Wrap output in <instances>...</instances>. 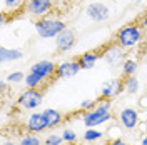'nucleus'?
Masks as SVG:
<instances>
[{
  "mask_svg": "<svg viewBox=\"0 0 147 145\" xmlns=\"http://www.w3.org/2000/svg\"><path fill=\"white\" fill-rule=\"evenodd\" d=\"M100 54H102V60H104L105 64H109L110 67L124 64V48H122L115 40L109 42L107 45H102Z\"/></svg>",
  "mask_w": 147,
  "mask_h": 145,
  "instance_id": "obj_6",
  "label": "nucleus"
},
{
  "mask_svg": "<svg viewBox=\"0 0 147 145\" xmlns=\"http://www.w3.org/2000/svg\"><path fill=\"white\" fill-rule=\"evenodd\" d=\"M139 23H140V27H142V30H144V34L147 35V10L139 17V20H137Z\"/></svg>",
  "mask_w": 147,
  "mask_h": 145,
  "instance_id": "obj_27",
  "label": "nucleus"
},
{
  "mask_svg": "<svg viewBox=\"0 0 147 145\" xmlns=\"http://www.w3.org/2000/svg\"><path fill=\"white\" fill-rule=\"evenodd\" d=\"M122 92H124V80L122 79H109V80L104 82L99 97L100 99L112 100V99H115V97H119Z\"/></svg>",
  "mask_w": 147,
  "mask_h": 145,
  "instance_id": "obj_11",
  "label": "nucleus"
},
{
  "mask_svg": "<svg viewBox=\"0 0 147 145\" xmlns=\"http://www.w3.org/2000/svg\"><path fill=\"white\" fill-rule=\"evenodd\" d=\"M139 145H147V137H142V138H140V144Z\"/></svg>",
  "mask_w": 147,
  "mask_h": 145,
  "instance_id": "obj_31",
  "label": "nucleus"
},
{
  "mask_svg": "<svg viewBox=\"0 0 147 145\" xmlns=\"http://www.w3.org/2000/svg\"><path fill=\"white\" fill-rule=\"evenodd\" d=\"M137 2H144V0H137Z\"/></svg>",
  "mask_w": 147,
  "mask_h": 145,
  "instance_id": "obj_33",
  "label": "nucleus"
},
{
  "mask_svg": "<svg viewBox=\"0 0 147 145\" xmlns=\"http://www.w3.org/2000/svg\"><path fill=\"white\" fill-rule=\"evenodd\" d=\"M102 58V54H100V48H94V50H87L77 57L79 64L82 67V70H90L95 67V64Z\"/></svg>",
  "mask_w": 147,
  "mask_h": 145,
  "instance_id": "obj_14",
  "label": "nucleus"
},
{
  "mask_svg": "<svg viewBox=\"0 0 147 145\" xmlns=\"http://www.w3.org/2000/svg\"><path fill=\"white\" fill-rule=\"evenodd\" d=\"M144 37H146V34L140 27V23L139 22H130V23H125L124 27H120L115 32L114 40L124 50H129V48H136L139 44H142Z\"/></svg>",
  "mask_w": 147,
  "mask_h": 145,
  "instance_id": "obj_2",
  "label": "nucleus"
},
{
  "mask_svg": "<svg viewBox=\"0 0 147 145\" xmlns=\"http://www.w3.org/2000/svg\"><path fill=\"white\" fill-rule=\"evenodd\" d=\"M22 58H24V52L18 48H7V47L0 48V60L2 62H17Z\"/></svg>",
  "mask_w": 147,
  "mask_h": 145,
  "instance_id": "obj_16",
  "label": "nucleus"
},
{
  "mask_svg": "<svg viewBox=\"0 0 147 145\" xmlns=\"http://www.w3.org/2000/svg\"><path fill=\"white\" fill-rule=\"evenodd\" d=\"M139 68V64L136 58H127V60H124V64H122V77L125 79V77H132V75H136Z\"/></svg>",
  "mask_w": 147,
  "mask_h": 145,
  "instance_id": "obj_19",
  "label": "nucleus"
},
{
  "mask_svg": "<svg viewBox=\"0 0 147 145\" xmlns=\"http://www.w3.org/2000/svg\"><path fill=\"white\" fill-rule=\"evenodd\" d=\"M75 44H77V35H75V32H74L72 28H65L62 34H59V35L55 37V48L60 54L70 52L75 47Z\"/></svg>",
  "mask_w": 147,
  "mask_h": 145,
  "instance_id": "obj_7",
  "label": "nucleus"
},
{
  "mask_svg": "<svg viewBox=\"0 0 147 145\" xmlns=\"http://www.w3.org/2000/svg\"><path fill=\"white\" fill-rule=\"evenodd\" d=\"M140 105H142L144 109L147 107V97H142V99H140Z\"/></svg>",
  "mask_w": 147,
  "mask_h": 145,
  "instance_id": "obj_30",
  "label": "nucleus"
},
{
  "mask_svg": "<svg viewBox=\"0 0 147 145\" xmlns=\"http://www.w3.org/2000/svg\"><path fill=\"white\" fill-rule=\"evenodd\" d=\"M82 138H84V142H87V144H94V142H99V140L104 138V132H100L97 127L85 128Z\"/></svg>",
  "mask_w": 147,
  "mask_h": 145,
  "instance_id": "obj_18",
  "label": "nucleus"
},
{
  "mask_svg": "<svg viewBox=\"0 0 147 145\" xmlns=\"http://www.w3.org/2000/svg\"><path fill=\"white\" fill-rule=\"evenodd\" d=\"M55 70H57V64H54L52 60H38L30 67V72L40 75L44 80H49V79L55 80Z\"/></svg>",
  "mask_w": 147,
  "mask_h": 145,
  "instance_id": "obj_12",
  "label": "nucleus"
},
{
  "mask_svg": "<svg viewBox=\"0 0 147 145\" xmlns=\"http://www.w3.org/2000/svg\"><path fill=\"white\" fill-rule=\"evenodd\" d=\"M2 3H3V10L18 12V10H24L25 0H2Z\"/></svg>",
  "mask_w": 147,
  "mask_h": 145,
  "instance_id": "obj_22",
  "label": "nucleus"
},
{
  "mask_svg": "<svg viewBox=\"0 0 147 145\" xmlns=\"http://www.w3.org/2000/svg\"><path fill=\"white\" fill-rule=\"evenodd\" d=\"M97 103H99V99H87L80 103V110H82V112H89V110L95 109Z\"/></svg>",
  "mask_w": 147,
  "mask_h": 145,
  "instance_id": "obj_26",
  "label": "nucleus"
},
{
  "mask_svg": "<svg viewBox=\"0 0 147 145\" xmlns=\"http://www.w3.org/2000/svg\"><path fill=\"white\" fill-rule=\"evenodd\" d=\"M34 25H35L37 35L42 38H55L67 28L65 20L55 17V15H45L42 18H37Z\"/></svg>",
  "mask_w": 147,
  "mask_h": 145,
  "instance_id": "obj_3",
  "label": "nucleus"
},
{
  "mask_svg": "<svg viewBox=\"0 0 147 145\" xmlns=\"http://www.w3.org/2000/svg\"><path fill=\"white\" fill-rule=\"evenodd\" d=\"M139 80L136 75H132V77H125L124 79V92H127L130 95H134V93H137L139 92Z\"/></svg>",
  "mask_w": 147,
  "mask_h": 145,
  "instance_id": "obj_20",
  "label": "nucleus"
},
{
  "mask_svg": "<svg viewBox=\"0 0 147 145\" xmlns=\"http://www.w3.org/2000/svg\"><path fill=\"white\" fill-rule=\"evenodd\" d=\"M85 13H87V17L90 18L92 22H105V20H109V17H110L109 7L104 5V3H100V2L89 3L87 9H85Z\"/></svg>",
  "mask_w": 147,
  "mask_h": 145,
  "instance_id": "obj_13",
  "label": "nucleus"
},
{
  "mask_svg": "<svg viewBox=\"0 0 147 145\" xmlns=\"http://www.w3.org/2000/svg\"><path fill=\"white\" fill-rule=\"evenodd\" d=\"M42 145H47V144H42Z\"/></svg>",
  "mask_w": 147,
  "mask_h": 145,
  "instance_id": "obj_34",
  "label": "nucleus"
},
{
  "mask_svg": "<svg viewBox=\"0 0 147 145\" xmlns=\"http://www.w3.org/2000/svg\"><path fill=\"white\" fill-rule=\"evenodd\" d=\"M80 70H82V67H80V64H79V60H77V58L64 60V62L57 64V70H55V80L75 77V75L80 72Z\"/></svg>",
  "mask_w": 147,
  "mask_h": 145,
  "instance_id": "obj_8",
  "label": "nucleus"
},
{
  "mask_svg": "<svg viewBox=\"0 0 147 145\" xmlns=\"http://www.w3.org/2000/svg\"><path fill=\"white\" fill-rule=\"evenodd\" d=\"M2 145H18V144H15L13 140H7V138H5V140L2 142Z\"/></svg>",
  "mask_w": 147,
  "mask_h": 145,
  "instance_id": "obj_29",
  "label": "nucleus"
},
{
  "mask_svg": "<svg viewBox=\"0 0 147 145\" xmlns=\"http://www.w3.org/2000/svg\"><path fill=\"white\" fill-rule=\"evenodd\" d=\"M44 102V89H24V90L18 93L17 103L18 109L22 110H35L42 105Z\"/></svg>",
  "mask_w": 147,
  "mask_h": 145,
  "instance_id": "obj_4",
  "label": "nucleus"
},
{
  "mask_svg": "<svg viewBox=\"0 0 147 145\" xmlns=\"http://www.w3.org/2000/svg\"><path fill=\"white\" fill-rule=\"evenodd\" d=\"M105 145H129L125 140H122L120 137H115V138H110V140H107L105 142Z\"/></svg>",
  "mask_w": 147,
  "mask_h": 145,
  "instance_id": "obj_28",
  "label": "nucleus"
},
{
  "mask_svg": "<svg viewBox=\"0 0 147 145\" xmlns=\"http://www.w3.org/2000/svg\"><path fill=\"white\" fill-rule=\"evenodd\" d=\"M44 115H45V118H47V124H49V128H50V130L60 127L65 120L64 113L57 109H45L44 110Z\"/></svg>",
  "mask_w": 147,
  "mask_h": 145,
  "instance_id": "obj_15",
  "label": "nucleus"
},
{
  "mask_svg": "<svg viewBox=\"0 0 147 145\" xmlns=\"http://www.w3.org/2000/svg\"><path fill=\"white\" fill-rule=\"evenodd\" d=\"M44 82L45 80H44L40 75H37V73H34V72L28 70V73L25 75L24 83H25L27 89H42V87H44Z\"/></svg>",
  "mask_w": 147,
  "mask_h": 145,
  "instance_id": "obj_17",
  "label": "nucleus"
},
{
  "mask_svg": "<svg viewBox=\"0 0 147 145\" xmlns=\"http://www.w3.org/2000/svg\"><path fill=\"white\" fill-rule=\"evenodd\" d=\"M5 80L9 82L10 85L12 83H20V82L25 80V75H24V72H10L7 77H5Z\"/></svg>",
  "mask_w": 147,
  "mask_h": 145,
  "instance_id": "obj_24",
  "label": "nucleus"
},
{
  "mask_svg": "<svg viewBox=\"0 0 147 145\" xmlns=\"http://www.w3.org/2000/svg\"><path fill=\"white\" fill-rule=\"evenodd\" d=\"M47 128H49V124L44 112H34L25 118V130L28 134H42Z\"/></svg>",
  "mask_w": 147,
  "mask_h": 145,
  "instance_id": "obj_10",
  "label": "nucleus"
},
{
  "mask_svg": "<svg viewBox=\"0 0 147 145\" xmlns=\"http://www.w3.org/2000/svg\"><path fill=\"white\" fill-rule=\"evenodd\" d=\"M42 138L38 137V134H25L18 138V145H42Z\"/></svg>",
  "mask_w": 147,
  "mask_h": 145,
  "instance_id": "obj_21",
  "label": "nucleus"
},
{
  "mask_svg": "<svg viewBox=\"0 0 147 145\" xmlns=\"http://www.w3.org/2000/svg\"><path fill=\"white\" fill-rule=\"evenodd\" d=\"M65 145H77V144H65Z\"/></svg>",
  "mask_w": 147,
  "mask_h": 145,
  "instance_id": "obj_32",
  "label": "nucleus"
},
{
  "mask_svg": "<svg viewBox=\"0 0 147 145\" xmlns=\"http://www.w3.org/2000/svg\"><path fill=\"white\" fill-rule=\"evenodd\" d=\"M44 144L47 145H64V138L62 135H57V134H49L44 140Z\"/></svg>",
  "mask_w": 147,
  "mask_h": 145,
  "instance_id": "obj_25",
  "label": "nucleus"
},
{
  "mask_svg": "<svg viewBox=\"0 0 147 145\" xmlns=\"http://www.w3.org/2000/svg\"><path fill=\"white\" fill-rule=\"evenodd\" d=\"M62 138H64V144H77L79 135L75 134V130H72V128H64Z\"/></svg>",
  "mask_w": 147,
  "mask_h": 145,
  "instance_id": "obj_23",
  "label": "nucleus"
},
{
  "mask_svg": "<svg viewBox=\"0 0 147 145\" xmlns=\"http://www.w3.org/2000/svg\"><path fill=\"white\" fill-rule=\"evenodd\" d=\"M54 9V0H25L24 12L32 18H42L49 15Z\"/></svg>",
  "mask_w": 147,
  "mask_h": 145,
  "instance_id": "obj_5",
  "label": "nucleus"
},
{
  "mask_svg": "<svg viewBox=\"0 0 147 145\" xmlns=\"http://www.w3.org/2000/svg\"><path fill=\"white\" fill-rule=\"evenodd\" d=\"M112 100H107V99H100L99 97V103L95 109L89 110V112H82V122L85 128H92V127H100L104 124H107L112 120Z\"/></svg>",
  "mask_w": 147,
  "mask_h": 145,
  "instance_id": "obj_1",
  "label": "nucleus"
},
{
  "mask_svg": "<svg viewBox=\"0 0 147 145\" xmlns=\"http://www.w3.org/2000/svg\"><path fill=\"white\" fill-rule=\"evenodd\" d=\"M119 124L120 127L125 128V130H136L140 124L139 112L134 107H124L119 112Z\"/></svg>",
  "mask_w": 147,
  "mask_h": 145,
  "instance_id": "obj_9",
  "label": "nucleus"
}]
</instances>
